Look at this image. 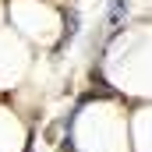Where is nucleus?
<instances>
[{
    "mask_svg": "<svg viewBox=\"0 0 152 152\" xmlns=\"http://www.w3.org/2000/svg\"><path fill=\"white\" fill-rule=\"evenodd\" d=\"M127 11H131V0H110L106 4V42H113L127 21Z\"/></svg>",
    "mask_w": 152,
    "mask_h": 152,
    "instance_id": "obj_1",
    "label": "nucleus"
},
{
    "mask_svg": "<svg viewBox=\"0 0 152 152\" xmlns=\"http://www.w3.org/2000/svg\"><path fill=\"white\" fill-rule=\"evenodd\" d=\"M78 25H81V14H78V7H71V11H67V21H64V36H60L57 50H53L57 57H60V53H64V50H67V46L75 42V36H78Z\"/></svg>",
    "mask_w": 152,
    "mask_h": 152,
    "instance_id": "obj_2",
    "label": "nucleus"
}]
</instances>
